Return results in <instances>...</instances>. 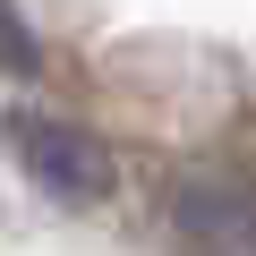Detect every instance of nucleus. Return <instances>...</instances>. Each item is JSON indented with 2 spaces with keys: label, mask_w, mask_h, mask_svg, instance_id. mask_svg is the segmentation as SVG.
Wrapping results in <instances>:
<instances>
[{
  "label": "nucleus",
  "mask_w": 256,
  "mask_h": 256,
  "mask_svg": "<svg viewBox=\"0 0 256 256\" xmlns=\"http://www.w3.org/2000/svg\"><path fill=\"white\" fill-rule=\"evenodd\" d=\"M162 230L180 256H256V171L196 162L162 188Z\"/></svg>",
  "instance_id": "f257e3e1"
},
{
  "label": "nucleus",
  "mask_w": 256,
  "mask_h": 256,
  "mask_svg": "<svg viewBox=\"0 0 256 256\" xmlns=\"http://www.w3.org/2000/svg\"><path fill=\"white\" fill-rule=\"evenodd\" d=\"M9 154H18V171H26L43 196H60V205H102V196L120 188L111 146L94 137V128H77V120H52V111H18V120H9Z\"/></svg>",
  "instance_id": "f03ea898"
},
{
  "label": "nucleus",
  "mask_w": 256,
  "mask_h": 256,
  "mask_svg": "<svg viewBox=\"0 0 256 256\" xmlns=\"http://www.w3.org/2000/svg\"><path fill=\"white\" fill-rule=\"evenodd\" d=\"M34 68H43V43H34L9 9H0V77H34Z\"/></svg>",
  "instance_id": "7ed1b4c3"
}]
</instances>
